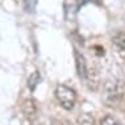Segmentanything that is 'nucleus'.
Wrapping results in <instances>:
<instances>
[{
  "label": "nucleus",
  "mask_w": 125,
  "mask_h": 125,
  "mask_svg": "<svg viewBox=\"0 0 125 125\" xmlns=\"http://www.w3.org/2000/svg\"><path fill=\"white\" fill-rule=\"evenodd\" d=\"M55 97L59 105L66 111H71L76 103V92L66 84H59L55 88Z\"/></svg>",
  "instance_id": "f257e3e1"
},
{
  "label": "nucleus",
  "mask_w": 125,
  "mask_h": 125,
  "mask_svg": "<svg viewBox=\"0 0 125 125\" xmlns=\"http://www.w3.org/2000/svg\"><path fill=\"white\" fill-rule=\"evenodd\" d=\"M125 94V82L120 79H111L105 83V97L108 101L120 100Z\"/></svg>",
  "instance_id": "f03ea898"
},
{
  "label": "nucleus",
  "mask_w": 125,
  "mask_h": 125,
  "mask_svg": "<svg viewBox=\"0 0 125 125\" xmlns=\"http://www.w3.org/2000/svg\"><path fill=\"white\" fill-rule=\"evenodd\" d=\"M21 109L22 113L25 115V117L30 121L37 119V115H38V107H37V103L34 99L32 97H26V99L22 100L21 103Z\"/></svg>",
  "instance_id": "7ed1b4c3"
},
{
  "label": "nucleus",
  "mask_w": 125,
  "mask_h": 125,
  "mask_svg": "<svg viewBox=\"0 0 125 125\" xmlns=\"http://www.w3.org/2000/svg\"><path fill=\"white\" fill-rule=\"evenodd\" d=\"M74 57H75V65H76V71L79 78L83 80H86L87 76V71H88V62H87L86 57L83 55L79 50H74Z\"/></svg>",
  "instance_id": "20e7f679"
},
{
  "label": "nucleus",
  "mask_w": 125,
  "mask_h": 125,
  "mask_svg": "<svg viewBox=\"0 0 125 125\" xmlns=\"http://www.w3.org/2000/svg\"><path fill=\"white\" fill-rule=\"evenodd\" d=\"M112 42L115 45V49L117 52L119 58L123 62H125V32H117L113 36Z\"/></svg>",
  "instance_id": "39448f33"
},
{
  "label": "nucleus",
  "mask_w": 125,
  "mask_h": 125,
  "mask_svg": "<svg viewBox=\"0 0 125 125\" xmlns=\"http://www.w3.org/2000/svg\"><path fill=\"white\" fill-rule=\"evenodd\" d=\"M40 80H41V74H40V71H34L32 73L28 78V88L30 91H34L36 87L38 86Z\"/></svg>",
  "instance_id": "423d86ee"
},
{
  "label": "nucleus",
  "mask_w": 125,
  "mask_h": 125,
  "mask_svg": "<svg viewBox=\"0 0 125 125\" xmlns=\"http://www.w3.org/2000/svg\"><path fill=\"white\" fill-rule=\"evenodd\" d=\"M76 123H78V125H96L94 116L90 113H82L76 119Z\"/></svg>",
  "instance_id": "0eeeda50"
},
{
  "label": "nucleus",
  "mask_w": 125,
  "mask_h": 125,
  "mask_svg": "<svg viewBox=\"0 0 125 125\" xmlns=\"http://www.w3.org/2000/svg\"><path fill=\"white\" fill-rule=\"evenodd\" d=\"M99 125H121V123L112 115H105L103 119L100 120Z\"/></svg>",
  "instance_id": "6e6552de"
},
{
  "label": "nucleus",
  "mask_w": 125,
  "mask_h": 125,
  "mask_svg": "<svg viewBox=\"0 0 125 125\" xmlns=\"http://www.w3.org/2000/svg\"><path fill=\"white\" fill-rule=\"evenodd\" d=\"M87 3H95V4H99V0H78V8L79 7H82L84 4H87Z\"/></svg>",
  "instance_id": "1a4fd4ad"
}]
</instances>
